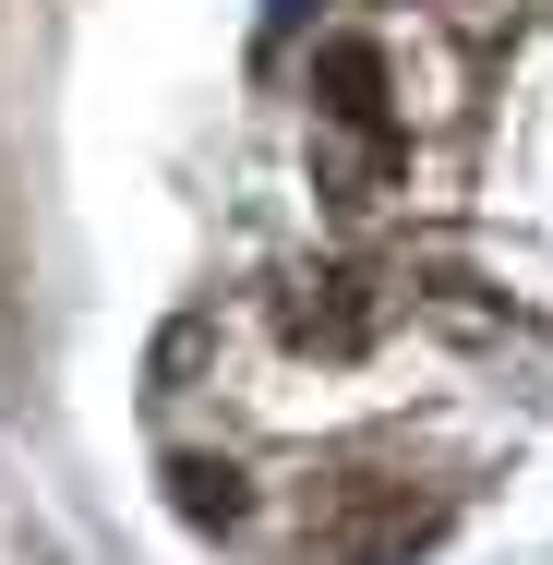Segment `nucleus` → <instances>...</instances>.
I'll use <instances>...</instances> for the list:
<instances>
[{"mask_svg":"<svg viewBox=\"0 0 553 565\" xmlns=\"http://www.w3.org/2000/svg\"><path fill=\"white\" fill-rule=\"evenodd\" d=\"M445 530V493H361V505H313L301 554L313 565H410Z\"/></svg>","mask_w":553,"mask_h":565,"instance_id":"nucleus-1","label":"nucleus"},{"mask_svg":"<svg viewBox=\"0 0 553 565\" xmlns=\"http://www.w3.org/2000/svg\"><path fill=\"white\" fill-rule=\"evenodd\" d=\"M313 97H326L337 132L397 145V120H385V49H373V36H326V49H313Z\"/></svg>","mask_w":553,"mask_h":565,"instance_id":"nucleus-2","label":"nucleus"},{"mask_svg":"<svg viewBox=\"0 0 553 565\" xmlns=\"http://www.w3.org/2000/svg\"><path fill=\"white\" fill-rule=\"evenodd\" d=\"M277 326H289V349H326V361H349V349L373 338V289H361L349 265H326V277H301V289L277 301Z\"/></svg>","mask_w":553,"mask_h":565,"instance_id":"nucleus-3","label":"nucleus"},{"mask_svg":"<svg viewBox=\"0 0 553 565\" xmlns=\"http://www.w3.org/2000/svg\"><path fill=\"white\" fill-rule=\"evenodd\" d=\"M169 518L181 530H241L253 518V481L228 457H169Z\"/></svg>","mask_w":553,"mask_h":565,"instance_id":"nucleus-4","label":"nucleus"}]
</instances>
